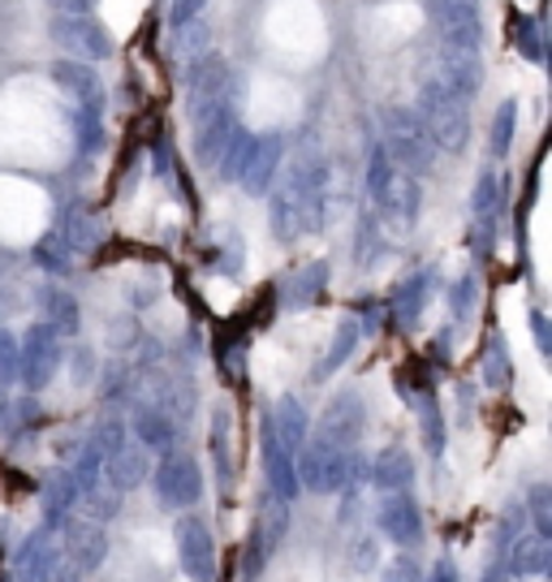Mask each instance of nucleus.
Listing matches in <instances>:
<instances>
[{"label":"nucleus","mask_w":552,"mask_h":582,"mask_svg":"<svg viewBox=\"0 0 552 582\" xmlns=\"http://www.w3.org/2000/svg\"><path fill=\"white\" fill-rule=\"evenodd\" d=\"M432 4V22L444 48H467L479 52L483 43V22H479V4L474 0H428Z\"/></svg>","instance_id":"7ed1b4c3"},{"label":"nucleus","mask_w":552,"mask_h":582,"mask_svg":"<svg viewBox=\"0 0 552 582\" xmlns=\"http://www.w3.org/2000/svg\"><path fill=\"white\" fill-rule=\"evenodd\" d=\"M207 0H168V27H182V22H195L203 13Z\"/></svg>","instance_id":"9b49d317"},{"label":"nucleus","mask_w":552,"mask_h":582,"mask_svg":"<svg viewBox=\"0 0 552 582\" xmlns=\"http://www.w3.org/2000/svg\"><path fill=\"white\" fill-rule=\"evenodd\" d=\"M13 363H18V349L9 346V337H0V376H9Z\"/></svg>","instance_id":"4468645a"},{"label":"nucleus","mask_w":552,"mask_h":582,"mask_svg":"<svg viewBox=\"0 0 552 582\" xmlns=\"http://www.w3.org/2000/svg\"><path fill=\"white\" fill-rule=\"evenodd\" d=\"M173 35H177V57H207V27L203 22H182V27H173Z\"/></svg>","instance_id":"9d476101"},{"label":"nucleus","mask_w":552,"mask_h":582,"mask_svg":"<svg viewBox=\"0 0 552 582\" xmlns=\"http://www.w3.org/2000/svg\"><path fill=\"white\" fill-rule=\"evenodd\" d=\"M479 78H483V65H479V52H467V48H444L440 52V82L458 95H474L479 91Z\"/></svg>","instance_id":"39448f33"},{"label":"nucleus","mask_w":552,"mask_h":582,"mask_svg":"<svg viewBox=\"0 0 552 582\" xmlns=\"http://www.w3.org/2000/svg\"><path fill=\"white\" fill-rule=\"evenodd\" d=\"M513 113H518L513 104H501V113H497V139H492V147H497V152H505V147H510V134H513Z\"/></svg>","instance_id":"f8f14e48"},{"label":"nucleus","mask_w":552,"mask_h":582,"mask_svg":"<svg viewBox=\"0 0 552 582\" xmlns=\"http://www.w3.org/2000/svg\"><path fill=\"white\" fill-rule=\"evenodd\" d=\"M52 78L70 91V100H82V109H104V82L95 78L91 65H79V61H57L52 65Z\"/></svg>","instance_id":"20e7f679"},{"label":"nucleus","mask_w":552,"mask_h":582,"mask_svg":"<svg viewBox=\"0 0 552 582\" xmlns=\"http://www.w3.org/2000/svg\"><path fill=\"white\" fill-rule=\"evenodd\" d=\"M52 363H57V341H52V333L35 328V333H31V346H27V371H31L35 385H43V380L52 376Z\"/></svg>","instance_id":"0eeeda50"},{"label":"nucleus","mask_w":552,"mask_h":582,"mask_svg":"<svg viewBox=\"0 0 552 582\" xmlns=\"http://www.w3.org/2000/svg\"><path fill=\"white\" fill-rule=\"evenodd\" d=\"M276 152H280V143H276L273 134L259 139L255 155L246 160V186H251V191H264V186H268V177H273V169H276Z\"/></svg>","instance_id":"6e6552de"},{"label":"nucleus","mask_w":552,"mask_h":582,"mask_svg":"<svg viewBox=\"0 0 552 582\" xmlns=\"http://www.w3.org/2000/svg\"><path fill=\"white\" fill-rule=\"evenodd\" d=\"M52 39L70 57H82V61H104L113 52V39H109V31L91 13H57L52 18Z\"/></svg>","instance_id":"f03ea898"},{"label":"nucleus","mask_w":552,"mask_h":582,"mask_svg":"<svg viewBox=\"0 0 552 582\" xmlns=\"http://www.w3.org/2000/svg\"><path fill=\"white\" fill-rule=\"evenodd\" d=\"M510 31H513V43H518V48H522L531 61H540V57H544V43H540V22H535V18H527V13H513Z\"/></svg>","instance_id":"1a4fd4ad"},{"label":"nucleus","mask_w":552,"mask_h":582,"mask_svg":"<svg viewBox=\"0 0 552 582\" xmlns=\"http://www.w3.org/2000/svg\"><path fill=\"white\" fill-rule=\"evenodd\" d=\"M389 121V130H393V147L406 160H415V164H428V139H423V130H419V121L410 113H401V109H389L385 113Z\"/></svg>","instance_id":"423d86ee"},{"label":"nucleus","mask_w":552,"mask_h":582,"mask_svg":"<svg viewBox=\"0 0 552 582\" xmlns=\"http://www.w3.org/2000/svg\"><path fill=\"white\" fill-rule=\"evenodd\" d=\"M86 4H91V0H52L57 13H86Z\"/></svg>","instance_id":"2eb2a0df"},{"label":"nucleus","mask_w":552,"mask_h":582,"mask_svg":"<svg viewBox=\"0 0 552 582\" xmlns=\"http://www.w3.org/2000/svg\"><path fill=\"white\" fill-rule=\"evenodd\" d=\"M280 582H319V570H316V565H307V561H303V565L285 570V579H280Z\"/></svg>","instance_id":"ddd939ff"},{"label":"nucleus","mask_w":552,"mask_h":582,"mask_svg":"<svg viewBox=\"0 0 552 582\" xmlns=\"http://www.w3.org/2000/svg\"><path fill=\"white\" fill-rule=\"evenodd\" d=\"M423 116H428V125H432V134L444 143V147H462L467 143V130H471V121H467V100L458 95V91H449L440 78L428 82V91H423Z\"/></svg>","instance_id":"f257e3e1"}]
</instances>
